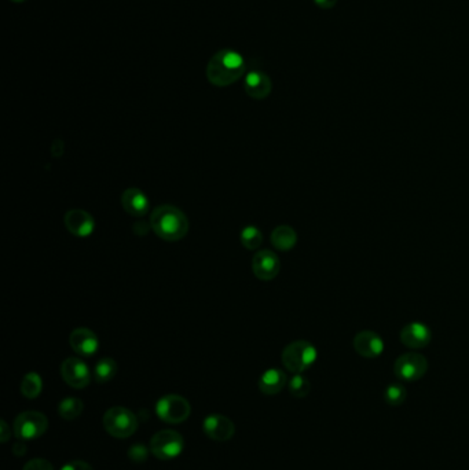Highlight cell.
<instances>
[{"label":"cell","mask_w":469,"mask_h":470,"mask_svg":"<svg viewBox=\"0 0 469 470\" xmlns=\"http://www.w3.org/2000/svg\"><path fill=\"white\" fill-rule=\"evenodd\" d=\"M103 427L110 436L127 438L138 429V419L134 412L126 407L117 405L109 408L103 415Z\"/></svg>","instance_id":"obj_4"},{"label":"cell","mask_w":469,"mask_h":470,"mask_svg":"<svg viewBox=\"0 0 469 470\" xmlns=\"http://www.w3.org/2000/svg\"><path fill=\"white\" fill-rule=\"evenodd\" d=\"M288 389H289L292 396L303 399V398L308 396V394L311 391V384L302 374H295L288 382Z\"/></svg>","instance_id":"obj_25"},{"label":"cell","mask_w":469,"mask_h":470,"mask_svg":"<svg viewBox=\"0 0 469 470\" xmlns=\"http://www.w3.org/2000/svg\"><path fill=\"white\" fill-rule=\"evenodd\" d=\"M61 470H94V469H93V466H91L90 464H87V462H84V461H80V459H77V461H70V462H67V465H64V466H62V469Z\"/></svg>","instance_id":"obj_28"},{"label":"cell","mask_w":469,"mask_h":470,"mask_svg":"<svg viewBox=\"0 0 469 470\" xmlns=\"http://www.w3.org/2000/svg\"><path fill=\"white\" fill-rule=\"evenodd\" d=\"M41 389H43V380L37 372L31 371L24 375L21 381V394L27 399H36L41 394Z\"/></svg>","instance_id":"obj_20"},{"label":"cell","mask_w":469,"mask_h":470,"mask_svg":"<svg viewBox=\"0 0 469 470\" xmlns=\"http://www.w3.org/2000/svg\"><path fill=\"white\" fill-rule=\"evenodd\" d=\"M185 440L176 431L166 429L157 432L150 440V452L160 461H171L182 454Z\"/></svg>","instance_id":"obj_5"},{"label":"cell","mask_w":469,"mask_h":470,"mask_svg":"<svg viewBox=\"0 0 469 470\" xmlns=\"http://www.w3.org/2000/svg\"><path fill=\"white\" fill-rule=\"evenodd\" d=\"M245 73L244 57L232 48L215 53L206 65V79L215 87H227L238 81Z\"/></svg>","instance_id":"obj_1"},{"label":"cell","mask_w":469,"mask_h":470,"mask_svg":"<svg viewBox=\"0 0 469 470\" xmlns=\"http://www.w3.org/2000/svg\"><path fill=\"white\" fill-rule=\"evenodd\" d=\"M84 404L77 398H67L58 405V414L67 421H73L81 415Z\"/></svg>","instance_id":"obj_23"},{"label":"cell","mask_w":469,"mask_h":470,"mask_svg":"<svg viewBox=\"0 0 469 470\" xmlns=\"http://www.w3.org/2000/svg\"><path fill=\"white\" fill-rule=\"evenodd\" d=\"M205 435L215 441H227L234 436V422L226 415L211 414L202 424Z\"/></svg>","instance_id":"obj_12"},{"label":"cell","mask_w":469,"mask_h":470,"mask_svg":"<svg viewBox=\"0 0 469 470\" xmlns=\"http://www.w3.org/2000/svg\"><path fill=\"white\" fill-rule=\"evenodd\" d=\"M47 417L40 411H24L14 421V435L18 440H34L46 434Z\"/></svg>","instance_id":"obj_6"},{"label":"cell","mask_w":469,"mask_h":470,"mask_svg":"<svg viewBox=\"0 0 469 470\" xmlns=\"http://www.w3.org/2000/svg\"><path fill=\"white\" fill-rule=\"evenodd\" d=\"M281 358L282 365L288 371L293 374H302L303 371L310 369L315 363L318 358V351L311 342L305 340H298L284 348Z\"/></svg>","instance_id":"obj_3"},{"label":"cell","mask_w":469,"mask_h":470,"mask_svg":"<svg viewBox=\"0 0 469 470\" xmlns=\"http://www.w3.org/2000/svg\"><path fill=\"white\" fill-rule=\"evenodd\" d=\"M314 3L322 10H331L335 7L337 0H314Z\"/></svg>","instance_id":"obj_31"},{"label":"cell","mask_w":469,"mask_h":470,"mask_svg":"<svg viewBox=\"0 0 469 470\" xmlns=\"http://www.w3.org/2000/svg\"><path fill=\"white\" fill-rule=\"evenodd\" d=\"M156 412L167 424H180L190 417L192 407L180 395H166L156 404Z\"/></svg>","instance_id":"obj_7"},{"label":"cell","mask_w":469,"mask_h":470,"mask_svg":"<svg viewBox=\"0 0 469 470\" xmlns=\"http://www.w3.org/2000/svg\"><path fill=\"white\" fill-rule=\"evenodd\" d=\"M272 88L271 79L262 70H251L245 74L244 90L253 100H266Z\"/></svg>","instance_id":"obj_14"},{"label":"cell","mask_w":469,"mask_h":470,"mask_svg":"<svg viewBox=\"0 0 469 470\" xmlns=\"http://www.w3.org/2000/svg\"><path fill=\"white\" fill-rule=\"evenodd\" d=\"M428 371V361L424 355L417 352H407L401 355L394 365L395 375L404 382L418 381Z\"/></svg>","instance_id":"obj_8"},{"label":"cell","mask_w":469,"mask_h":470,"mask_svg":"<svg viewBox=\"0 0 469 470\" xmlns=\"http://www.w3.org/2000/svg\"><path fill=\"white\" fill-rule=\"evenodd\" d=\"M22 470H54L53 465L43 458H34L25 464Z\"/></svg>","instance_id":"obj_27"},{"label":"cell","mask_w":469,"mask_h":470,"mask_svg":"<svg viewBox=\"0 0 469 470\" xmlns=\"http://www.w3.org/2000/svg\"><path fill=\"white\" fill-rule=\"evenodd\" d=\"M117 374V363L112 358H102L95 365L94 378L98 384H106L114 378Z\"/></svg>","instance_id":"obj_21"},{"label":"cell","mask_w":469,"mask_h":470,"mask_svg":"<svg viewBox=\"0 0 469 470\" xmlns=\"http://www.w3.org/2000/svg\"><path fill=\"white\" fill-rule=\"evenodd\" d=\"M407 398V391L401 382H392L390 384L384 391V401L388 405L399 407L404 403Z\"/></svg>","instance_id":"obj_24"},{"label":"cell","mask_w":469,"mask_h":470,"mask_svg":"<svg viewBox=\"0 0 469 470\" xmlns=\"http://www.w3.org/2000/svg\"><path fill=\"white\" fill-rule=\"evenodd\" d=\"M241 243L248 250H256L263 243V234L256 226H246L241 230L239 234Z\"/></svg>","instance_id":"obj_22"},{"label":"cell","mask_w":469,"mask_h":470,"mask_svg":"<svg viewBox=\"0 0 469 470\" xmlns=\"http://www.w3.org/2000/svg\"><path fill=\"white\" fill-rule=\"evenodd\" d=\"M61 375L69 387L74 389H83L88 387L91 381V372L88 366L79 358H67L62 362Z\"/></svg>","instance_id":"obj_9"},{"label":"cell","mask_w":469,"mask_h":470,"mask_svg":"<svg viewBox=\"0 0 469 470\" xmlns=\"http://www.w3.org/2000/svg\"><path fill=\"white\" fill-rule=\"evenodd\" d=\"M67 231L79 238H87L95 230V220L87 210L70 209L64 216Z\"/></svg>","instance_id":"obj_10"},{"label":"cell","mask_w":469,"mask_h":470,"mask_svg":"<svg viewBox=\"0 0 469 470\" xmlns=\"http://www.w3.org/2000/svg\"><path fill=\"white\" fill-rule=\"evenodd\" d=\"M150 229L167 242L183 239L189 233L187 216L173 205H160L150 215Z\"/></svg>","instance_id":"obj_2"},{"label":"cell","mask_w":469,"mask_h":470,"mask_svg":"<svg viewBox=\"0 0 469 470\" xmlns=\"http://www.w3.org/2000/svg\"><path fill=\"white\" fill-rule=\"evenodd\" d=\"M354 349L366 359H376L384 351V341L376 332L364 330L354 337Z\"/></svg>","instance_id":"obj_15"},{"label":"cell","mask_w":469,"mask_h":470,"mask_svg":"<svg viewBox=\"0 0 469 470\" xmlns=\"http://www.w3.org/2000/svg\"><path fill=\"white\" fill-rule=\"evenodd\" d=\"M288 382L286 374L279 369H268L259 380V389L262 394L272 396L279 394Z\"/></svg>","instance_id":"obj_18"},{"label":"cell","mask_w":469,"mask_h":470,"mask_svg":"<svg viewBox=\"0 0 469 470\" xmlns=\"http://www.w3.org/2000/svg\"><path fill=\"white\" fill-rule=\"evenodd\" d=\"M271 243L275 249L281 252H288L293 249L298 243V234L296 231L286 224H281L275 227L271 233Z\"/></svg>","instance_id":"obj_19"},{"label":"cell","mask_w":469,"mask_h":470,"mask_svg":"<svg viewBox=\"0 0 469 470\" xmlns=\"http://www.w3.org/2000/svg\"><path fill=\"white\" fill-rule=\"evenodd\" d=\"M13 454L15 457H22L27 454V445L24 443V440H18L17 443H14L13 445Z\"/></svg>","instance_id":"obj_30"},{"label":"cell","mask_w":469,"mask_h":470,"mask_svg":"<svg viewBox=\"0 0 469 470\" xmlns=\"http://www.w3.org/2000/svg\"><path fill=\"white\" fill-rule=\"evenodd\" d=\"M11 1H14V3H22V1H25V0H11Z\"/></svg>","instance_id":"obj_32"},{"label":"cell","mask_w":469,"mask_h":470,"mask_svg":"<svg viewBox=\"0 0 469 470\" xmlns=\"http://www.w3.org/2000/svg\"><path fill=\"white\" fill-rule=\"evenodd\" d=\"M149 450L145 444H134L128 450V458L135 462V464H142L146 462L149 458Z\"/></svg>","instance_id":"obj_26"},{"label":"cell","mask_w":469,"mask_h":470,"mask_svg":"<svg viewBox=\"0 0 469 470\" xmlns=\"http://www.w3.org/2000/svg\"><path fill=\"white\" fill-rule=\"evenodd\" d=\"M432 335L430 328L421 322L407 323L401 330V341L404 347L410 349H421L428 347Z\"/></svg>","instance_id":"obj_16"},{"label":"cell","mask_w":469,"mask_h":470,"mask_svg":"<svg viewBox=\"0 0 469 470\" xmlns=\"http://www.w3.org/2000/svg\"><path fill=\"white\" fill-rule=\"evenodd\" d=\"M11 437V429L8 428L7 422L4 419L0 421V441L1 443H7Z\"/></svg>","instance_id":"obj_29"},{"label":"cell","mask_w":469,"mask_h":470,"mask_svg":"<svg viewBox=\"0 0 469 470\" xmlns=\"http://www.w3.org/2000/svg\"><path fill=\"white\" fill-rule=\"evenodd\" d=\"M121 205L128 215L135 217L145 216L150 209V202L147 196L136 187H130L123 192Z\"/></svg>","instance_id":"obj_17"},{"label":"cell","mask_w":469,"mask_h":470,"mask_svg":"<svg viewBox=\"0 0 469 470\" xmlns=\"http://www.w3.org/2000/svg\"><path fill=\"white\" fill-rule=\"evenodd\" d=\"M281 269L278 256L268 249L259 250L252 259V272L260 281H272Z\"/></svg>","instance_id":"obj_11"},{"label":"cell","mask_w":469,"mask_h":470,"mask_svg":"<svg viewBox=\"0 0 469 470\" xmlns=\"http://www.w3.org/2000/svg\"><path fill=\"white\" fill-rule=\"evenodd\" d=\"M69 344L80 356H94L100 349L98 337L87 328L74 329L69 336Z\"/></svg>","instance_id":"obj_13"}]
</instances>
